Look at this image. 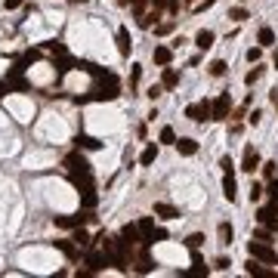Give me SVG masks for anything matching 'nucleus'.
<instances>
[{
    "mask_svg": "<svg viewBox=\"0 0 278 278\" xmlns=\"http://www.w3.org/2000/svg\"><path fill=\"white\" fill-rule=\"evenodd\" d=\"M117 96H121V81L114 74H105V78H99V83L93 87L90 96H83V102H112Z\"/></svg>",
    "mask_w": 278,
    "mask_h": 278,
    "instance_id": "nucleus-1",
    "label": "nucleus"
},
{
    "mask_svg": "<svg viewBox=\"0 0 278 278\" xmlns=\"http://www.w3.org/2000/svg\"><path fill=\"white\" fill-rule=\"evenodd\" d=\"M247 254L254 257V260H260V263H269V266L278 263V254L269 247V244H263V241H250L247 244Z\"/></svg>",
    "mask_w": 278,
    "mask_h": 278,
    "instance_id": "nucleus-2",
    "label": "nucleus"
},
{
    "mask_svg": "<svg viewBox=\"0 0 278 278\" xmlns=\"http://www.w3.org/2000/svg\"><path fill=\"white\" fill-rule=\"evenodd\" d=\"M210 112H213V102H207V99H204V102H192L189 108H185V117H192L195 124H204L210 117Z\"/></svg>",
    "mask_w": 278,
    "mask_h": 278,
    "instance_id": "nucleus-3",
    "label": "nucleus"
},
{
    "mask_svg": "<svg viewBox=\"0 0 278 278\" xmlns=\"http://www.w3.org/2000/svg\"><path fill=\"white\" fill-rule=\"evenodd\" d=\"M90 220H93V213H90V210H83V213H74V216H56V226H59V229H78V226L90 223Z\"/></svg>",
    "mask_w": 278,
    "mask_h": 278,
    "instance_id": "nucleus-4",
    "label": "nucleus"
},
{
    "mask_svg": "<svg viewBox=\"0 0 278 278\" xmlns=\"http://www.w3.org/2000/svg\"><path fill=\"white\" fill-rule=\"evenodd\" d=\"M229 108H232L229 93L216 96V99H213V112H210V121H226V117H229Z\"/></svg>",
    "mask_w": 278,
    "mask_h": 278,
    "instance_id": "nucleus-5",
    "label": "nucleus"
},
{
    "mask_svg": "<svg viewBox=\"0 0 278 278\" xmlns=\"http://www.w3.org/2000/svg\"><path fill=\"white\" fill-rule=\"evenodd\" d=\"M62 164H65V170H68V173H90V164H87V158H83L81 151H71Z\"/></svg>",
    "mask_w": 278,
    "mask_h": 278,
    "instance_id": "nucleus-6",
    "label": "nucleus"
},
{
    "mask_svg": "<svg viewBox=\"0 0 278 278\" xmlns=\"http://www.w3.org/2000/svg\"><path fill=\"white\" fill-rule=\"evenodd\" d=\"M257 223L266 226L269 232H278V213H275L272 207H260V210H257Z\"/></svg>",
    "mask_w": 278,
    "mask_h": 278,
    "instance_id": "nucleus-7",
    "label": "nucleus"
},
{
    "mask_svg": "<svg viewBox=\"0 0 278 278\" xmlns=\"http://www.w3.org/2000/svg\"><path fill=\"white\" fill-rule=\"evenodd\" d=\"M105 266H108V254H96V250H90V254H87V272L90 275L102 272Z\"/></svg>",
    "mask_w": 278,
    "mask_h": 278,
    "instance_id": "nucleus-8",
    "label": "nucleus"
},
{
    "mask_svg": "<svg viewBox=\"0 0 278 278\" xmlns=\"http://www.w3.org/2000/svg\"><path fill=\"white\" fill-rule=\"evenodd\" d=\"M139 226V235H142V244H155V220H151V216H142V220L136 223Z\"/></svg>",
    "mask_w": 278,
    "mask_h": 278,
    "instance_id": "nucleus-9",
    "label": "nucleus"
},
{
    "mask_svg": "<svg viewBox=\"0 0 278 278\" xmlns=\"http://www.w3.org/2000/svg\"><path fill=\"white\" fill-rule=\"evenodd\" d=\"M257 167H260V155L254 151V146H247V148H244V158H241V170L244 173H254Z\"/></svg>",
    "mask_w": 278,
    "mask_h": 278,
    "instance_id": "nucleus-10",
    "label": "nucleus"
},
{
    "mask_svg": "<svg viewBox=\"0 0 278 278\" xmlns=\"http://www.w3.org/2000/svg\"><path fill=\"white\" fill-rule=\"evenodd\" d=\"M155 216H161V220H180V207H173V204H167V201H158L155 204Z\"/></svg>",
    "mask_w": 278,
    "mask_h": 278,
    "instance_id": "nucleus-11",
    "label": "nucleus"
},
{
    "mask_svg": "<svg viewBox=\"0 0 278 278\" xmlns=\"http://www.w3.org/2000/svg\"><path fill=\"white\" fill-rule=\"evenodd\" d=\"M121 241L127 244V247H133L136 241H142V235H139V226H136V223H127V226L121 229Z\"/></svg>",
    "mask_w": 278,
    "mask_h": 278,
    "instance_id": "nucleus-12",
    "label": "nucleus"
},
{
    "mask_svg": "<svg viewBox=\"0 0 278 278\" xmlns=\"http://www.w3.org/2000/svg\"><path fill=\"white\" fill-rule=\"evenodd\" d=\"M207 272H210V269L204 266V260H201L198 247H195V250H192V269H189V272H182V275L189 278V275H207Z\"/></svg>",
    "mask_w": 278,
    "mask_h": 278,
    "instance_id": "nucleus-13",
    "label": "nucleus"
},
{
    "mask_svg": "<svg viewBox=\"0 0 278 278\" xmlns=\"http://www.w3.org/2000/svg\"><path fill=\"white\" fill-rule=\"evenodd\" d=\"M74 146H78V148H87V151H99V148H102V142L93 139V136H87V133H78V136H74Z\"/></svg>",
    "mask_w": 278,
    "mask_h": 278,
    "instance_id": "nucleus-14",
    "label": "nucleus"
},
{
    "mask_svg": "<svg viewBox=\"0 0 278 278\" xmlns=\"http://www.w3.org/2000/svg\"><path fill=\"white\" fill-rule=\"evenodd\" d=\"M130 49H133L130 31H127V28H117V53H121V56H130Z\"/></svg>",
    "mask_w": 278,
    "mask_h": 278,
    "instance_id": "nucleus-15",
    "label": "nucleus"
},
{
    "mask_svg": "<svg viewBox=\"0 0 278 278\" xmlns=\"http://www.w3.org/2000/svg\"><path fill=\"white\" fill-rule=\"evenodd\" d=\"M151 59H155V65H170L173 62V49L170 47H155V53H151Z\"/></svg>",
    "mask_w": 278,
    "mask_h": 278,
    "instance_id": "nucleus-16",
    "label": "nucleus"
},
{
    "mask_svg": "<svg viewBox=\"0 0 278 278\" xmlns=\"http://www.w3.org/2000/svg\"><path fill=\"white\" fill-rule=\"evenodd\" d=\"M161 83H164V90H173L176 83H180V74H176V68L164 65V71H161Z\"/></svg>",
    "mask_w": 278,
    "mask_h": 278,
    "instance_id": "nucleus-17",
    "label": "nucleus"
},
{
    "mask_svg": "<svg viewBox=\"0 0 278 278\" xmlns=\"http://www.w3.org/2000/svg\"><path fill=\"white\" fill-rule=\"evenodd\" d=\"M71 176V182L78 185V189L83 192V189H96V182H93V176L90 173H68Z\"/></svg>",
    "mask_w": 278,
    "mask_h": 278,
    "instance_id": "nucleus-18",
    "label": "nucleus"
},
{
    "mask_svg": "<svg viewBox=\"0 0 278 278\" xmlns=\"http://www.w3.org/2000/svg\"><path fill=\"white\" fill-rule=\"evenodd\" d=\"M223 195L229 198V201H235V198H238V189H235V176H232V170L223 176Z\"/></svg>",
    "mask_w": 278,
    "mask_h": 278,
    "instance_id": "nucleus-19",
    "label": "nucleus"
},
{
    "mask_svg": "<svg viewBox=\"0 0 278 278\" xmlns=\"http://www.w3.org/2000/svg\"><path fill=\"white\" fill-rule=\"evenodd\" d=\"M155 158H158V146H155V142H148L146 151L139 155V164H142V167H148V164H155Z\"/></svg>",
    "mask_w": 278,
    "mask_h": 278,
    "instance_id": "nucleus-20",
    "label": "nucleus"
},
{
    "mask_svg": "<svg viewBox=\"0 0 278 278\" xmlns=\"http://www.w3.org/2000/svg\"><path fill=\"white\" fill-rule=\"evenodd\" d=\"M81 204L87 207V210H93V207H96V204H99V195H96V189H83V192H81Z\"/></svg>",
    "mask_w": 278,
    "mask_h": 278,
    "instance_id": "nucleus-21",
    "label": "nucleus"
},
{
    "mask_svg": "<svg viewBox=\"0 0 278 278\" xmlns=\"http://www.w3.org/2000/svg\"><path fill=\"white\" fill-rule=\"evenodd\" d=\"M213 37H216L213 31H207V28H204V31H198V34H195V44H198L201 49H210V47H213Z\"/></svg>",
    "mask_w": 278,
    "mask_h": 278,
    "instance_id": "nucleus-22",
    "label": "nucleus"
},
{
    "mask_svg": "<svg viewBox=\"0 0 278 278\" xmlns=\"http://www.w3.org/2000/svg\"><path fill=\"white\" fill-rule=\"evenodd\" d=\"M71 241H74V244H81V247H90V244H96V241L90 238V232L83 229V226H78V229H74V238H71Z\"/></svg>",
    "mask_w": 278,
    "mask_h": 278,
    "instance_id": "nucleus-23",
    "label": "nucleus"
},
{
    "mask_svg": "<svg viewBox=\"0 0 278 278\" xmlns=\"http://www.w3.org/2000/svg\"><path fill=\"white\" fill-rule=\"evenodd\" d=\"M176 148H180V155H195V151H198V142L195 139H176Z\"/></svg>",
    "mask_w": 278,
    "mask_h": 278,
    "instance_id": "nucleus-24",
    "label": "nucleus"
},
{
    "mask_svg": "<svg viewBox=\"0 0 278 278\" xmlns=\"http://www.w3.org/2000/svg\"><path fill=\"white\" fill-rule=\"evenodd\" d=\"M53 247H59L65 257H68V260H78V247H74L71 241H53Z\"/></svg>",
    "mask_w": 278,
    "mask_h": 278,
    "instance_id": "nucleus-25",
    "label": "nucleus"
},
{
    "mask_svg": "<svg viewBox=\"0 0 278 278\" xmlns=\"http://www.w3.org/2000/svg\"><path fill=\"white\" fill-rule=\"evenodd\" d=\"M257 40H260V47H269V44H275V31L269 28V25H263V28H260V34H257Z\"/></svg>",
    "mask_w": 278,
    "mask_h": 278,
    "instance_id": "nucleus-26",
    "label": "nucleus"
},
{
    "mask_svg": "<svg viewBox=\"0 0 278 278\" xmlns=\"http://www.w3.org/2000/svg\"><path fill=\"white\" fill-rule=\"evenodd\" d=\"M232 238H235V229L229 223H220V241L223 244H232Z\"/></svg>",
    "mask_w": 278,
    "mask_h": 278,
    "instance_id": "nucleus-27",
    "label": "nucleus"
},
{
    "mask_svg": "<svg viewBox=\"0 0 278 278\" xmlns=\"http://www.w3.org/2000/svg\"><path fill=\"white\" fill-rule=\"evenodd\" d=\"M201 244H204V235H201V232H195V235H189V238H185V247H189V250L201 247Z\"/></svg>",
    "mask_w": 278,
    "mask_h": 278,
    "instance_id": "nucleus-28",
    "label": "nucleus"
},
{
    "mask_svg": "<svg viewBox=\"0 0 278 278\" xmlns=\"http://www.w3.org/2000/svg\"><path fill=\"white\" fill-rule=\"evenodd\" d=\"M161 142H164V146H176V133H173V127H161Z\"/></svg>",
    "mask_w": 278,
    "mask_h": 278,
    "instance_id": "nucleus-29",
    "label": "nucleus"
},
{
    "mask_svg": "<svg viewBox=\"0 0 278 278\" xmlns=\"http://www.w3.org/2000/svg\"><path fill=\"white\" fill-rule=\"evenodd\" d=\"M260 78H263V68H250L247 74H244V83H247V87H254Z\"/></svg>",
    "mask_w": 278,
    "mask_h": 278,
    "instance_id": "nucleus-30",
    "label": "nucleus"
},
{
    "mask_svg": "<svg viewBox=\"0 0 278 278\" xmlns=\"http://www.w3.org/2000/svg\"><path fill=\"white\" fill-rule=\"evenodd\" d=\"M210 74H213V78H223V74H226V62H223V59L210 62Z\"/></svg>",
    "mask_w": 278,
    "mask_h": 278,
    "instance_id": "nucleus-31",
    "label": "nucleus"
},
{
    "mask_svg": "<svg viewBox=\"0 0 278 278\" xmlns=\"http://www.w3.org/2000/svg\"><path fill=\"white\" fill-rule=\"evenodd\" d=\"M229 19L244 22V19H247V10H244V6H232V10H229Z\"/></svg>",
    "mask_w": 278,
    "mask_h": 278,
    "instance_id": "nucleus-32",
    "label": "nucleus"
},
{
    "mask_svg": "<svg viewBox=\"0 0 278 278\" xmlns=\"http://www.w3.org/2000/svg\"><path fill=\"white\" fill-rule=\"evenodd\" d=\"M44 47L49 49V53H56V56H65V47H62V44H56V40H47Z\"/></svg>",
    "mask_w": 278,
    "mask_h": 278,
    "instance_id": "nucleus-33",
    "label": "nucleus"
},
{
    "mask_svg": "<svg viewBox=\"0 0 278 278\" xmlns=\"http://www.w3.org/2000/svg\"><path fill=\"white\" fill-rule=\"evenodd\" d=\"M170 31H173V22H164V25H158V28H155V34L164 37V34H170Z\"/></svg>",
    "mask_w": 278,
    "mask_h": 278,
    "instance_id": "nucleus-34",
    "label": "nucleus"
},
{
    "mask_svg": "<svg viewBox=\"0 0 278 278\" xmlns=\"http://www.w3.org/2000/svg\"><path fill=\"white\" fill-rule=\"evenodd\" d=\"M260 56H263V49H260V47H250L247 49V62H260Z\"/></svg>",
    "mask_w": 278,
    "mask_h": 278,
    "instance_id": "nucleus-35",
    "label": "nucleus"
},
{
    "mask_svg": "<svg viewBox=\"0 0 278 278\" xmlns=\"http://www.w3.org/2000/svg\"><path fill=\"white\" fill-rule=\"evenodd\" d=\"M213 266H216V269H223V272H226V269H229L232 263H229V257H216V260H213Z\"/></svg>",
    "mask_w": 278,
    "mask_h": 278,
    "instance_id": "nucleus-36",
    "label": "nucleus"
},
{
    "mask_svg": "<svg viewBox=\"0 0 278 278\" xmlns=\"http://www.w3.org/2000/svg\"><path fill=\"white\" fill-rule=\"evenodd\" d=\"M260 195H263V185H260V182H254V185H250V201H257Z\"/></svg>",
    "mask_w": 278,
    "mask_h": 278,
    "instance_id": "nucleus-37",
    "label": "nucleus"
},
{
    "mask_svg": "<svg viewBox=\"0 0 278 278\" xmlns=\"http://www.w3.org/2000/svg\"><path fill=\"white\" fill-rule=\"evenodd\" d=\"M161 93H164V83H155V87H148V96H151V99H158Z\"/></svg>",
    "mask_w": 278,
    "mask_h": 278,
    "instance_id": "nucleus-38",
    "label": "nucleus"
},
{
    "mask_svg": "<svg viewBox=\"0 0 278 278\" xmlns=\"http://www.w3.org/2000/svg\"><path fill=\"white\" fill-rule=\"evenodd\" d=\"M269 195H272V210L278 213V185H272V189H269Z\"/></svg>",
    "mask_w": 278,
    "mask_h": 278,
    "instance_id": "nucleus-39",
    "label": "nucleus"
},
{
    "mask_svg": "<svg viewBox=\"0 0 278 278\" xmlns=\"http://www.w3.org/2000/svg\"><path fill=\"white\" fill-rule=\"evenodd\" d=\"M220 167H223L226 173H229V170H235V167H232V158H229V155H226V158H220Z\"/></svg>",
    "mask_w": 278,
    "mask_h": 278,
    "instance_id": "nucleus-40",
    "label": "nucleus"
},
{
    "mask_svg": "<svg viewBox=\"0 0 278 278\" xmlns=\"http://www.w3.org/2000/svg\"><path fill=\"white\" fill-rule=\"evenodd\" d=\"M22 3H25V0H3V6H6V10H19Z\"/></svg>",
    "mask_w": 278,
    "mask_h": 278,
    "instance_id": "nucleus-41",
    "label": "nucleus"
},
{
    "mask_svg": "<svg viewBox=\"0 0 278 278\" xmlns=\"http://www.w3.org/2000/svg\"><path fill=\"white\" fill-rule=\"evenodd\" d=\"M263 173H266V176H272V173H275V164H272V161L263 164Z\"/></svg>",
    "mask_w": 278,
    "mask_h": 278,
    "instance_id": "nucleus-42",
    "label": "nucleus"
},
{
    "mask_svg": "<svg viewBox=\"0 0 278 278\" xmlns=\"http://www.w3.org/2000/svg\"><path fill=\"white\" fill-rule=\"evenodd\" d=\"M167 238V229H155V241H164Z\"/></svg>",
    "mask_w": 278,
    "mask_h": 278,
    "instance_id": "nucleus-43",
    "label": "nucleus"
},
{
    "mask_svg": "<svg viewBox=\"0 0 278 278\" xmlns=\"http://www.w3.org/2000/svg\"><path fill=\"white\" fill-rule=\"evenodd\" d=\"M6 90H10V83H0V93H6Z\"/></svg>",
    "mask_w": 278,
    "mask_h": 278,
    "instance_id": "nucleus-44",
    "label": "nucleus"
},
{
    "mask_svg": "<svg viewBox=\"0 0 278 278\" xmlns=\"http://www.w3.org/2000/svg\"><path fill=\"white\" fill-rule=\"evenodd\" d=\"M272 62H275V68H278V49H275V56H272Z\"/></svg>",
    "mask_w": 278,
    "mask_h": 278,
    "instance_id": "nucleus-45",
    "label": "nucleus"
},
{
    "mask_svg": "<svg viewBox=\"0 0 278 278\" xmlns=\"http://www.w3.org/2000/svg\"><path fill=\"white\" fill-rule=\"evenodd\" d=\"M185 3H192V0H185Z\"/></svg>",
    "mask_w": 278,
    "mask_h": 278,
    "instance_id": "nucleus-46",
    "label": "nucleus"
},
{
    "mask_svg": "<svg viewBox=\"0 0 278 278\" xmlns=\"http://www.w3.org/2000/svg\"><path fill=\"white\" fill-rule=\"evenodd\" d=\"M244 3H247V0H244Z\"/></svg>",
    "mask_w": 278,
    "mask_h": 278,
    "instance_id": "nucleus-47",
    "label": "nucleus"
}]
</instances>
